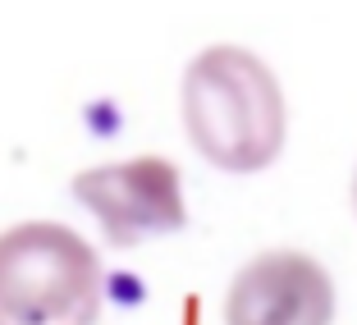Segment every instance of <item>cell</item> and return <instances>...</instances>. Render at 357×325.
<instances>
[{"label": "cell", "instance_id": "6da1fadb", "mask_svg": "<svg viewBox=\"0 0 357 325\" xmlns=\"http://www.w3.org/2000/svg\"><path fill=\"white\" fill-rule=\"evenodd\" d=\"M183 133L225 174H261L289 142V101L275 69L243 46H206L178 83Z\"/></svg>", "mask_w": 357, "mask_h": 325}, {"label": "cell", "instance_id": "7a4b0ae2", "mask_svg": "<svg viewBox=\"0 0 357 325\" xmlns=\"http://www.w3.org/2000/svg\"><path fill=\"white\" fill-rule=\"evenodd\" d=\"M105 266L78 229L23 220L0 234V325H96Z\"/></svg>", "mask_w": 357, "mask_h": 325}, {"label": "cell", "instance_id": "3957f363", "mask_svg": "<svg viewBox=\"0 0 357 325\" xmlns=\"http://www.w3.org/2000/svg\"><path fill=\"white\" fill-rule=\"evenodd\" d=\"M74 202L101 225L110 248H137L188 225L183 179L165 156H133L115 165H92L69 183Z\"/></svg>", "mask_w": 357, "mask_h": 325}, {"label": "cell", "instance_id": "277c9868", "mask_svg": "<svg viewBox=\"0 0 357 325\" xmlns=\"http://www.w3.org/2000/svg\"><path fill=\"white\" fill-rule=\"evenodd\" d=\"M225 325H335V280L298 248L257 252L225 294Z\"/></svg>", "mask_w": 357, "mask_h": 325}, {"label": "cell", "instance_id": "5b68a950", "mask_svg": "<svg viewBox=\"0 0 357 325\" xmlns=\"http://www.w3.org/2000/svg\"><path fill=\"white\" fill-rule=\"evenodd\" d=\"M353 211H357V169H353Z\"/></svg>", "mask_w": 357, "mask_h": 325}]
</instances>
